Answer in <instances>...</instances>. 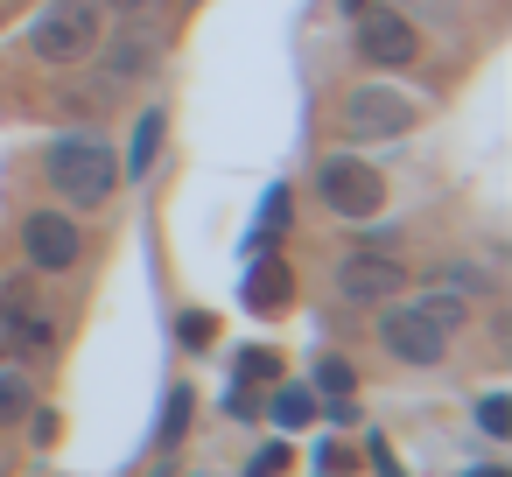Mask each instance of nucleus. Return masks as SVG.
Returning a JSON list of instances; mask_svg holds the SVG:
<instances>
[{"label": "nucleus", "instance_id": "nucleus-1", "mask_svg": "<svg viewBox=\"0 0 512 477\" xmlns=\"http://www.w3.org/2000/svg\"><path fill=\"white\" fill-rule=\"evenodd\" d=\"M50 183H57L78 211H92V204H106V197H113L120 162H113V148H106V141H92V134H64V141L50 148Z\"/></svg>", "mask_w": 512, "mask_h": 477}, {"label": "nucleus", "instance_id": "nucleus-2", "mask_svg": "<svg viewBox=\"0 0 512 477\" xmlns=\"http://www.w3.org/2000/svg\"><path fill=\"white\" fill-rule=\"evenodd\" d=\"M92 43H99V0H50L29 22V50L43 64H78Z\"/></svg>", "mask_w": 512, "mask_h": 477}, {"label": "nucleus", "instance_id": "nucleus-3", "mask_svg": "<svg viewBox=\"0 0 512 477\" xmlns=\"http://www.w3.org/2000/svg\"><path fill=\"white\" fill-rule=\"evenodd\" d=\"M351 22H358V57L379 64V71H400V64L421 50L407 8H372V0H365V8H351Z\"/></svg>", "mask_w": 512, "mask_h": 477}, {"label": "nucleus", "instance_id": "nucleus-4", "mask_svg": "<svg viewBox=\"0 0 512 477\" xmlns=\"http://www.w3.org/2000/svg\"><path fill=\"white\" fill-rule=\"evenodd\" d=\"M414 127V99L386 92V85H358L344 92V134L351 141H400Z\"/></svg>", "mask_w": 512, "mask_h": 477}, {"label": "nucleus", "instance_id": "nucleus-5", "mask_svg": "<svg viewBox=\"0 0 512 477\" xmlns=\"http://www.w3.org/2000/svg\"><path fill=\"white\" fill-rule=\"evenodd\" d=\"M316 190H323V204H330V211H344V218H372V211L386 204L379 169H372V162H358V155H330V162L316 169Z\"/></svg>", "mask_w": 512, "mask_h": 477}, {"label": "nucleus", "instance_id": "nucleus-6", "mask_svg": "<svg viewBox=\"0 0 512 477\" xmlns=\"http://www.w3.org/2000/svg\"><path fill=\"white\" fill-rule=\"evenodd\" d=\"M400 281H407L400 253L358 246V253L337 260V295H344V302H386V295H400Z\"/></svg>", "mask_w": 512, "mask_h": 477}, {"label": "nucleus", "instance_id": "nucleus-7", "mask_svg": "<svg viewBox=\"0 0 512 477\" xmlns=\"http://www.w3.org/2000/svg\"><path fill=\"white\" fill-rule=\"evenodd\" d=\"M379 337H386V351H393V358H407V365H442V351H449V330H442V323H428L414 302L386 309Z\"/></svg>", "mask_w": 512, "mask_h": 477}, {"label": "nucleus", "instance_id": "nucleus-8", "mask_svg": "<svg viewBox=\"0 0 512 477\" xmlns=\"http://www.w3.org/2000/svg\"><path fill=\"white\" fill-rule=\"evenodd\" d=\"M22 246H29V267H36V274H64V267L85 253V239H78V225H71L64 211H36V218L22 225Z\"/></svg>", "mask_w": 512, "mask_h": 477}, {"label": "nucleus", "instance_id": "nucleus-9", "mask_svg": "<svg viewBox=\"0 0 512 477\" xmlns=\"http://www.w3.org/2000/svg\"><path fill=\"white\" fill-rule=\"evenodd\" d=\"M288 295H295V274H288V260H274V253H253L239 302H246L253 316H274V309H288Z\"/></svg>", "mask_w": 512, "mask_h": 477}, {"label": "nucleus", "instance_id": "nucleus-10", "mask_svg": "<svg viewBox=\"0 0 512 477\" xmlns=\"http://www.w3.org/2000/svg\"><path fill=\"white\" fill-rule=\"evenodd\" d=\"M288 218H295L288 190H267V204H260V225H253V239H246V260H253V253H267V246H274V232H281Z\"/></svg>", "mask_w": 512, "mask_h": 477}, {"label": "nucleus", "instance_id": "nucleus-11", "mask_svg": "<svg viewBox=\"0 0 512 477\" xmlns=\"http://www.w3.org/2000/svg\"><path fill=\"white\" fill-rule=\"evenodd\" d=\"M267 421H281V428H302V421H316V400H309V386H274V400H267Z\"/></svg>", "mask_w": 512, "mask_h": 477}, {"label": "nucleus", "instance_id": "nucleus-12", "mask_svg": "<svg viewBox=\"0 0 512 477\" xmlns=\"http://www.w3.org/2000/svg\"><path fill=\"white\" fill-rule=\"evenodd\" d=\"M162 113H141V127H134V148H127V176H148V162L162 155Z\"/></svg>", "mask_w": 512, "mask_h": 477}, {"label": "nucleus", "instance_id": "nucleus-13", "mask_svg": "<svg viewBox=\"0 0 512 477\" xmlns=\"http://www.w3.org/2000/svg\"><path fill=\"white\" fill-rule=\"evenodd\" d=\"M414 309H421L428 323H442V330H463V302H449V288H428Z\"/></svg>", "mask_w": 512, "mask_h": 477}, {"label": "nucleus", "instance_id": "nucleus-14", "mask_svg": "<svg viewBox=\"0 0 512 477\" xmlns=\"http://www.w3.org/2000/svg\"><path fill=\"white\" fill-rule=\"evenodd\" d=\"M15 414H29V379L0 372V421H15Z\"/></svg>", "mask_w": 512, "mask_h": 477}, {"label": "nucleus", "instance_id": "nucleus-15", "mask_svg": "<svg viewBox=\"0 0 512 477\" xmlns=\"http://www.w3.org/2000/svg\"><path fill=\"white\" fill-rule=\"evenodd\" d=\"M316 386L337 393V400H351V365L344 358H316Z\"/></svg>", "mask_w": 512, "mask_h": 477}, {"label": "nucleus", "instance_id": "nucleus-16", "mask_svg": "<svg viewBox=\"0 0 512 477\" xmlns=\"http://www.w3.org/2000/svg\"><path fill=\"white\" fill-rule=\"evenodd\" d=\"M477 428H484V435H512V400H505V393H491V400L477 407Z\"/></svg>", "mask_w": 512, "mask_h": 477}, {"label": "nucleus", "instance_id": "nucleus-17", "mask_svg": "<svg viewBox=\"0 0 512 477\" xmlns=\"http://www.w3.org/2000/svg\"><path fill=\"white\" fill-rule=\"evenodd\" d=\"M274 372H281V365H274L267 344H246V351H239V379H274Z\"/></svg>", "mask_w": 512, "mask_h": 477}, {"label": "nucleus", "instance_id": "nucleus-18", "mask_svg": "<svg viewBox=\"0 0 512 477\" xmlns=\"http://www.w3.org/2000/svg\"><path fill=\"white\" fill-rule=\"evenodd\" d=\"M281 470H288V442H267V449L246 463V477H281Z\"/></svg>", "mask_w": 512, "mask_h": 477}, {"label": "nucleus", "instance_id": "nucleus-19", "mask_svg": "<svg viewBox=\"0 0 512 477\" xmlns=\"http://www.w3.org/2000/svg\"><path fill=\"white\" fill-rule=\"evenodd\" d=\"M344 470H351L344 442H316V477H344Z\"/></svg>", "mask_w": 512, "mask_h": 477}, {"label": "nucleus", "instance_id": "nucleus-20", "mask_svg": "<svg viewBox=\"0 0 512 477\" xmlns=\"http://www.w3.org/2000/svg\"><path fill=\"white\" fill-rule=\"evenodd\" d=\"M183 421H190V393L176 386V393H169V407H162V435H183Z\"/></svg>", "mask_w": 512, "mask_h": 477}, {"label": "nucleus", "instance_id": "nucleus-21", "mask_svg": "<svg viewBox=\"0 0 512 477\" xmlns=\"http://www.w3.org/2000/svg\"><path fill=\"white\" fill-rule=\"evenodd\" d=\"M372 470H379V477H400V470H393V449H386L379 435H372Z\"/></svg>", "mask_w": 512, "mask_h": 477}, {"label": "nucleus", "instance_id": "nucleus-22", "mask_svg": "<svg viewBox=\"0 0 512 477\" xmlns=\"http://www.w3.org/2000/svg\"><path fill=\"white\" fill-rule=\"evenodd\" d=\"M470 477H512V470H498V463H484V470H470Z\"/></svg>", "mask_w": 512, "mask_h": 477}, {"label": "nucleus", "instance_id": "nucleus-23", "mask_svg": "<svg viewBox=\"0 0 512 477\" xmlns=\"http://www.w3.org/2000/svg\"><path fill=\"white\" fill-rule=\"evenodd\" d=\"M337 8H344V15H351V8H365V0H337Z\"/></svg>", "mask_w": 512, "mask_h": 477}, {"label": "nucleus", "instance_id": "nucleus-24", "mask_svg": "<svg viewBox=\"0 0 512 477\" xmlns=\"http://www.w3.org/2000/svg\"><path fill=\"white\" fill-rule=\"evenodd\" d=\"M120 8H141V0H120Z\"/></svg>", "mask_w": 512, "mask_h": 477}]
</instances>
